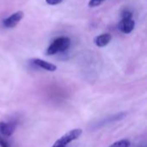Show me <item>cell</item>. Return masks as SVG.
<instances>
[{"instance_id": "obj_1", "label": "cell", "mask_w": 147, "mask_h": 147, "mask_svg": "<svg viewBox=\"0 0 147 147\" xmlns=\"http://www.w3.org/2000/svg\"><path fill=\"white\" fill-rule=\"evenodd\" d=\"M71 45V40L70 38L66 36H61L57 39H55L52 44L47 48V55H55L59 52L65 51Z\"/></svg>"}, {"instance_id": "obj_2", "label": "cell", "mask_w": 147, "mask_h": 147, "mask_svg": "<svg viewBox=\"0 0 147 147\" xmlns=\"http://www.w3.org/2000/svg\"><path fill=\"white\" fill-rule=\"evenodd\" d=\"M81 134H82L81 129H73L64 134L61 138H59L52 147H66L67 145L78 139L81 136Z\"/></svg>"}, {"instance_id": "obj_3", "label": "cell", "mask_w": 147, "mask_h": 147, "mask_svg": "<svg viewBox=\"0 0 147 147\" xmlns=\"http://www.w3.org/2000/svg\"><path fill=\"white\" fill-rule=\"evenodd\" d=\"M127 115V113L126 112H121V113H116V114H114V115H110L98 122H96L94 126H93V128L94 129H98V128H101L102 126H105L109 124H111V123H114V122H117V121H120L121 120H123L126 116Z\"/></svg>"}, {"instance_id": "obj_4", "label": "cell", "mask_w": 147, "mask_h": 147, "mask_svg": "<svg viewBox=\"0 0 147 147\" xmlns=\"http://www.w3.org/2000/svg\"><path fill=\"white\" fill-rule=\"evenodd\" d=\"M23 16L24 14L22 11H17V12L13 13L12 15H10L9 16L3 20L2 23H3V27L7 29H11V28L16 27L19 23V22L23 18Z\"/></svg>"}, {"instance_id": "obj_5", "label": "cell", "mask_w": 147, "mask_h": 147, "mask_svg": "<svg viewBox=\"0 0 147 147\" xmlns=\"http://www.w3.org/2000/svg\"><path fill=\"white\" fill-rule=\"evenodd\" d=\"M135 26V22L133 16H122L119 23V29L124 34L131 33Z\"/></svg>"}, {"instance_id": "obj_6", "label": "cell", "mask_w": 147, "mask_h": 147, "mask_svg": "<svg viewBox=\"0 0 147 147\" xmlns=\"http://www.w3.org/2000/svg\"><path fill=\"white\" fill-rule=\"evenodd\" d=\"M16 127V121H9L0 122V135L3 137H9L13 134Z\"/></svg>"}, {"instance_id": "obj_7", "label": "cell", "mask_w": 147, "mask_h": 147, "mask_svg": "<svg viewBox=\"0 0 147 147\" xmlns=\"http://www.w3.org/2000/svg\"><path fill=\"white\" fill-rule=\"evenodd\" d=\"M32 63L42 69H45L47 71H49V72H54L56 69H57V67L53 64V63H50L48 62H46L44 60H41V59H38V58H34V59H32L31 60Z\"/></svg>"}, {"instance_id": "obj_8", "label": "cell", "mask_w": 147, "mask_h": 147, "mask_svg": "<svg viewBox=\"0 0 147 147\" xmlns=\"http://www.w3.org/2000/svg\"><path fill=\"white\" fill-rule=\"evenodd\" d=\"M111 39H112V36H111L110 34H109V33H104V34H102V35H100V36H96L95 39H94V43H95L97 47L102 48V47L107 46V45L110 42Z\"/></svg>"}, {"instance_id": "obj_9", "label": "cell", "mask_w": 147, "mask_h": 147, "mask_svg": "<svg viewBox=\"0 0 147 147\" xmlns=\"http://www.w3.org/2000/svg\"><path fill=\"white\" fill-rule=\"evenodd\" d=\"M131 143L129 140L127 139H121L119 141L115 142L114 144H112L109 147H130Z\"/></svg>"}, {"instance_id": "obj_10", "label": "cell", "mask_w": 147, "mask_h": 147, "mask_svg": "<svg viewBox=\"0 0 147 147\" xmlns=\"http://www.w3.org/2000/svg\"><path fill=\"white\" fill-rule=\"evenodd\" d=\"M104 1H106V0H90L88 5L90 8H95V7L101 5L102 3H104Z\"/></svg>"}, {"instance_id": "obj_11", "label": "cell", "mask_w": 147, "mask_h": 147, "mask_svg": "<svg viewBox=\"0 0 147 147\" xmlns=\"http://www.w3.org/2000/svg\"><path fill=\"white\" fill-rule=\"evenodd\" d=\"M0 146L1 147H10L9 142L5 139V137L0 135Z\"/></svg>"}, {"instance_id": "obj_12", "label": "cell", "mask_w": 147, "mask_h": 147, "mask_svg": "<svg viewBox=\"0 0 147 147\" xmlns=\"http://www.w3.org/2000/svg\"><path fill=\"white\" fill-rule=\"evenodd\" d=\"M63 0H46L47 3L49 5H57L59 3H60Z\"/></svg>"}, {"instance_id": "obj_13", "label": "cell", "mask_w": 147, "mask_h": 147, "mask_svg": "<svg viewBox=\"0 0 147 147\" xmlns=\"http://www.w3.org/2000/svg\"><path fill=\"white\" fill-rule=\"evenodd\" d=\"M140 147H146V146H140Z\"/></svg>"}]
</instances>
